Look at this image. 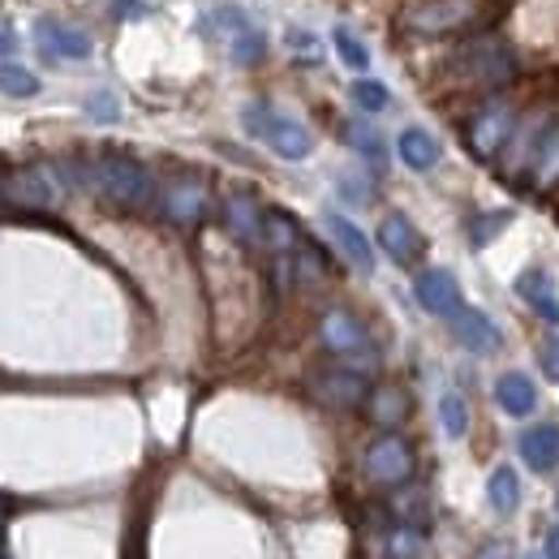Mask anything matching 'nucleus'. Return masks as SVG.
I'll return each instance as SVG.
<instances>
[{
  "mask_svg": "<svg viewBox=\"0 0 559 559\" xmlns=\"http://www.w3.org/2000/svg\"><path fill=\"white\" fill-rule=\"evenodd\" d=\"M86 181H91L112 207H126V211L146 207L151 194H155L151 173L142 168L139 159H130V155H99V159L86 168Z\"/></svg>",
  "mask_w": 559,
  "mask_h": 559,
  "instance_id": "obj_1",
  "label": "nucleus"
},
{
  "mask_svg": "<svg viewBox=\"0 0 559 559\" xmlns=\"http://www.w3.org/2000/svg\"><path fill=\"white\" fill-rule=\"evenodd\" d=\"M241 117H246V130L259 142H267L280 159H306V155L314 151L310 130H306L297 117L280 112L276 104H263V99H259V104H250Z\"/></svg>",
  "mask_w": 559,
  "mask_h": 559,
  "instance_id": "obj_2",
  "label": "nucleus"
},
{
  "mask_svg": "<svg viewBox=\"0 0 559 559\" xmlns=\"http://www.w3.org/2000/svg\"><path fill=\"white\" fill-rule=\"evenodd\" d=\"M0 199L17 211H52L61 203V177L48 164H26L0 177Z\"/></svg>",
  "mask_w": 559,
  "mask_h": 559,
  "instance_id": "obj_3",
  "label": "nucleus"
},
{
  "mask_svg": "<svg viewBox=\"0 0 559 559\" xmlns=\"http://www.w3.org/2000/svg\"><path fill=\"white\" fill-rule=\"evenodd\" d=\"M203 31L224 39V48H228L233 66H259V61H263V52H267L263 31H259V26H254L237 4H219L215 13H207Z\"/></svg>",
  "mask_w": 559,
  "mask_h": 559,
  "instance_id": "obj_4",
  "label": "nucleus"
},
{
  "mask_svg": "<svg viewBox=\"0 0 559 559\" xmlns=\"http://www.w3.org/2000/svg\"><path fill=\"white\" fill-rule=\"evenodd\" d=\"M512 134H516V112H512V104L490 99L487 108H478V112L469 117V126H465V146H469L474 159L490 164V159L512 142Z\"/></svg>",
  "mask_w": 559,
  "mask_h": 559,
  "instance_id": "obj_5",
  "label": "nucleus"
},
{
  "mask_svg": "<svg viewBox=\"0 0 559 559\" xmlns=\"http://www.w3.org/2000/svg\"><path fill=\"white\" fill-rule=\"evenodd\" d=\"M414 448L401 435H379L366 448V478L379 487H405L414 478Z\"/></svg>",
  "mask_w": 559,
  "mask_h": 559,
  "instance_id": "obj_6",
  "label": "nucleus"
},
{
  "mask_svg": "<svg viewBox=\"0 0 559 559\" xmlns=\"http://www.w3.org/2000/svg\"><path fill=\"white\" fill-rule=\"evenodd\" d=\"M310 396L319 405H328V409H357V405H366L370 383L353 366H328V370H314L310 374Z\"/></svg>",
  "mask_w": 559,
  "mask_h": 559,
  "instance_id": "obj_7",
  "label": "nucleus"
},
{
  "mask_svg": "<svg viewBox=\"0 0 559 559\" xmlns=\"http://www.w3.org/2000/svg\"><path fill=\"white\" fill-rule=\"evenodd\" d=\"M456 70L469 73V78L483 82V86H503V82L516 78V57H512V48L499 44V39H478V44H469V48L456 57Z\"/></svg>",
  "mask_w": 559,
  "mask_h": 559,
  "instance_id": "obj_8",
  "label": "nucleus"
},
{
  "mask_svg": "<svg viewBox=\"0 0 559 559\" xmlns=\"http://www.w3.org/2000/svg\"><path fill=\"white\" fill-rule=\"evenodd\" d=\"M478 13V0H426V4H414L409 9V31L418 35H448L456 26H465L469 17Z\"/></svg>",
  "mask_w": 559,
  "mask_h": 559,
  "instance_id": "obj_9",
  "label": "nucleus"
},
{
  "mask_svg": "<svg viewBox=\"0 0 559 559\" xmlns=\"http://www.w3.org/2000/svg\"><path fill=\"white\" fill-rule=\"evenodd\" d=\"M414 297H418V306L426 314H435V319H456L461 310H465V301H461V284L452 272H443V267H430V272H421L414 280Z\"/></svg>",
  "mask_w": 559,
  "mask_h": 559,
  "instance_id": "obj_10",
  "label": "nucleus"
},
{
  "mask_svg": "<svg viewBox=\"0 0 559 559\" xmlns=\"http://www.w3.org/2000/svg\"><path fill=\"white\" fill-rule=\"evenodd\" d=\"M319 341L336 357H370V336L349 310H328L319 323Z\"/></svg>",
  "mask_w": 559,
  "mask_h": 559,
  "instance_id": "obj_11",
  "label": "nucleus"
},
{
  "mask_svg": "<svg viewBox=\"0 0 559 559\" xmlns=\"http://www.w3.org/2000/svg\"><path fill=\"white\" fill-rule=\"evenodd\" d=\"M379 246H383V254H388L392 263H401V267L418 263L421 250H426V241H421V233L414 228V219L401 215V211L383 215V224H379Z\"/></svg>",
  "mask_w": 559,
  "mask_h": 559,
  "instance_id": "obj_12",
  "label": "nucleus"
},
{
  "mask_svg": "<svg viewBox=\"0 0 559 559\" xmlns=\"http://www.w3.org/2000/svg\"><path fill=\"white\" fill-rule=\"evenodd\" d=\"M35 44L44 48V57H57V61H86L91 57V35L78 31V26H66V22H35Z\"/></svg>",
  "mask_w": 559,
  "mask_h": 559,
  "instance_id": "obj_13",
  "label": "nucleus"
},
{
  "mask_svg": "<svg viewBox=\"0 0 559 559\" xmlns=\"http://www.w3.org/2000/svg\"><path fill=\"white\" fill-rule=\"evenodd\" d=\"M323 228H328V237L336 241V250L349 259L361 276H370V272H374V246L366 241V233H361L353 219L336 215V211H328V215H323Z\"/></svg>",
  "mask_w": 559,
  "mask_h": 559,
  "instance_id": "obj_14",
  "label": "nucleus"
},
{
  "mask_svg": "<svg viewBox=\"0 0 559 559\" xmlns=\"http://www.w3.org/2000/svg\"><path fill=\"white\" fill-rule=\"evenodd\" d=\"M224 224H228V233H233L237 241L254 246V241H263V224H267V215H263V207L254 203V194L237 190V194L224 199Z\"/></svg>",
  "mask_w": 559,
  "mask_h": 559,
  "instance_id": "obj_15",
  "label": "nucleus"
},
{
  "mask_svg": "<svg viewBox=\"0 0 559 559\" xmlns=\"http://www.w3.org/2000/svg\"><path fill=\"white\" fill-rule=\"evenodd\" d=\"M521 461L534 469V474H551L559 465V426L556 421H538L521 435Z\"/></svg>",
  "mask_w": 559,
  "mask_h": 559,
  "instance_id": "obj_16",
  "label": "nucleus"
},
{
  "mask_svg": "<svg viewBox=\"0 0 559 559\" xmlns=\"http://www.w3.org/2000/svg\"><path fill=\"white\" fill-rule=\"evenodd\" d=\"M495 405H499L508 418H530V414L538 409V388H534V379L521 374V370L499 374V379H495Z\"/></svg>",
  "mask_w": 559,
  "mask_h": 559,
  "instance_id": "obj_17",
  "label": "nucleus"
},
{
  "mask_svg": "<svg viewBox=\"0 0 559 559\" xmlns=\"http://www.w3.org/2000/svg\"><path fill=\"white\" fill-rule=\"evenodd\" d=\"M452 323V336H456V345L469 353H495L499 349V328L490 323L483 310H474V306H465L456 319H448Z\"/></svg>",
  "mask_w": 559,
  "mask_h": 559,
  "instance_id": "obj_18",
  "label": "nucleus"
},
{
  "mask_svg": "<svg viewBox=\"0 0 559 559\" xmlns=\"http://www.w3.org/2000/svg\"><path fill=\"white\" fill-rule=\"evenodd\" d=\"M159 207L164 215L173 219V224H199L203 215H207V190L199 186V181H173L168 190H164V199H159Z\"/></svg>",
  "mask_w": 559,
  "mask_h": 559,
  "instance_id": "obj_19",
  "label": "nucleus"
},
{
  "mask_svg": "<svg viewBox=\"0 0 559 559\" xmlns=\"http://www.w3.org/2000/svg\"><path fill=\"white\" fill-rule=\"evenodd\" d=\"M409 409H414V401H409V392L401 388V383H379V388H370V396H366V414L374 426H401V421L409 418Z\"/></svg>",
  "mask_w": 559,
  "mask_h": 559,
  "instance_id": "obj_20",
  "label": "nucleus"
},
{
  "mask_svg": "<svg viewBox=\"0 0 559 559\" xmlns=\"http://www.w3.org/2000/svg\"><path fill=\"white\" fill-rule=\"evenodd\" d=\"M516 293L538 310V319L559 323V297H556V284H551V272H543V267L521 272V276H516Z\"/></svg>",
  "mask_w": 559,
  "mask_h": 559,
  "instance_id": "obj_21",
  "label": "nucleus"
},
{
  "mask_svg": "<svg viewBox=\"0 0 559 559\" xmlns=\"http://www.w3.org/2000/svg\"><path fill=\"white\" fill-rule=\"evenodd\" d=\"M396 151H401L405 168H414V173H430V168L439 164V142H435V134L418 130V126H414V130H401Z\"/></svg>",
  "mask_w": 559,
  "mask_h": 559,
  "instance_id": "obj_22",
  "label": "nucleus"
},
{
  "mask_svg": "<svg viewBox=\"0 0 559 559\" xmlns=\"http://www.w3.org/2000/svg\"><path fill=\"white\" fill-rule=\"evenodd\" d=\"M487 499L499 516H512V512L521 508V478H516V469L499 465V469L487 478Z\"/></svg>",
  "mask_w": 559,
  "mask_h": 559,
  "instance_id": "obj_23",
  "label": "nucleus"
},
{
  "mask_svg": "<svg viewBox=\"0 0 559 559\" xmlns=\"http://www.w3.org/2000/svg\"><path fill=\"white\" fill-rule=\"evenodd\" d=\"M0 95L9 99H35L39 95V78L17 66V61H0Z\"/></svg>",
  "mask_w": 559,
  "mask_h": 559,
  "instance_id": "obj_24",
  "label": "nucleus"
},
{
  "mask_svg": "<svg viewBox=\"0 0 559 559\" xmlns=\"http://www.w3.org/2000/svg\"><path fill=\"white\" fill-rule=\"evenodd\" d=\"M439 421H443V435H448V439H461V435L469 430V405H465L461 392H448V396L439 401Z\"/></svg>",
  "mask_w": 559,
  "mask_h": 559,
  "instance_id": "obj_25",
  "label": "nucleus"
},
{
  "mask_svg": "<svg viewBox=\"0 0 559 559\" xmlns=\"http://www.w3.org/2000/svg\"><path fill=\"white\" fill-rule=\"evenodd\" d=\"M508 224H512V211H487V215H474V219H469V228H465V233H469V246H478V250H483V246H490Z\"/></svg>",
  "mask_w": 559,
  "mask_h": 559,
  "instance_id": "obj_26",
  "label": "nucleus"
},
{
  "mask_svg": "<svg viewBox=\"0 0 559 559\" xmlns=\"http://www.w3.org/2000/svg\"><path fill=\"white\" fill-rule=\"evenodd\" d=\"M353 104H357L361 112H383V108L392 104V95H388V86H383V82L361 78V82H353Z\"/></svg>",
  "mask_w": 559,
  "mask_h": 559,
  "instance_id": "obj_27",
  "label": "nucleus"
},
{
  "mask_svg": "<svg viewBox=\"0 0 559 559\" xmlns=\"http://www.w3.org/2000/svg\"><path fill=\"white\" fill-rule=\"evenodd\" d=\"M332 44H336V52H341V61H345L349 70H366V66H370V52H366V44H361L353 31L336 26V31H332Z\"/></svg>",
  "mask_w": 559,
  "mask_h": 559,
  "instance_id": "obj_28",
  "label": "nucleus"
},
{
  "mask_svg": "<svg viewBox=\"0 0 559 559\" xmlns=\"http://www.w3.org/2000/svg\"><path fill=\"white\" fill-rule=\"evenodd\" d=\"M421 556V534L414 525H401L388 534V559H418Z\"/></svg>",
  "mask_w": 559,
  "mask_h": 559,
  "instance_id": "obj_29",
  "label": "nucleus"
},
{
  "mask_svg": "<svg viewBox=\"0 0 559 559\" xmlns=\"http://www.w3.org/2000/svg\"><path fill=\"white\" fill-rule=\"evenodd\" d=\"M349 142L361 151V155H366V159H374V164L383 159V139H379L370 126H361V121H357V126H349Z\"/></svg>",
  "mask_w": 559,
  "mask_h": 559,
  "instance_id": "obj_30",
  "label": "nucleus"
},
{
  "mask_svg": "<svg viewBox=\"0 0 559 559\" xmlns=\"http://www.w3.org/2000/svg\"><path fill=\"white\" fill-rule=\"evenodd\" d=\"M86 112H91L95 121H117L121 104H117V95H108V91H95V95L86 99Z\"/></svg>",
  "mask_w": 559,
  "mask_h": 559,
  "instance_id": "obj_31",
  "label": "nucleus"
},
{
  "mask_svg": "<svg viewBox=\"0 0 559 559\" xmlns=\"http://www.w3.org/2000/svg\"><path fill=\"white\" fill-rule=\"evenodd\" d=\"M538 361H543V374L559 383V336L543 341V349H538Z\"/></svg>",
  "mask_w": 559,
  "mask_h": 559,
  "instance_id": "obj_32",
  "label": "nucleus"
},
{
  "mask_svg": "<svg viewBox=\"0 0 559 559\" xmlns=\"http://www.w3.org/2000/svg\"><path fill=\"white\" fill-rule=\"evenodd\" d=\"M478 559H512V543H503V538H490V543H483Z\"/></svg>",
  "mask_w": 559,
  "mask_h": 559,
  "instance_id": "obj_33",
  "label": "nucleus"
},
{
  "mask_svg": "<svg viewBox=\"0 0 559 559\" xmlns=\"http://www.w3.org/2000/svg\"><path fill=\"white\" fill-rule=\"evenodd\" d=\"M13 48H17V35H13V26L0 17V57H4V52H13Z\"/></svg>",
  "mask_w": 559,
  "mask_h": 559,
  "instance_id": "obj_34",
  "label": "nucleus"
},
{
  "mask_svg": "<svg viewBox=\"0 0 559 559\" xmlns=\"http://www.w3.org/2000/svg\"><path fill=\"white\" fill-rule=\"evenodd\" d=\"M547 559H559V525H551L547 530V551H543Z\"/></svg>",
  "mask_w": 559,
  "mask_h": 559,
  "instance_id": "obj_35",
  "label": "nucleus"
},
{
  "mask_svg": "<svg viewBox=\"0 0 559 559\" xmlns=\"http://www.w3.org/2000/svg\"><path fill=\"white\" fill-rule=\"evenodd\" d=\"M525 559H547V556H538V551H534V556H525Z\"/></svg>",
  "mask_w": 559,
  "mask_h": 559,
  "instance_id": "obj_36",
  "label": "nucleus"
},
{
  "mask_svg": "<svg viewBox=\"0 0 559 559\" xmlns=\"http://www.w3.org/2000/svg\"><path fill=\"white\" fill-rule=\"evenodd\" d=\"M556 503H559V495H556Z\"/></svg>",
  "mask_w": 559,
  "mask_h": 559,
  "instance_id": "obj_37",
  "label": "nucleus"
}]
</instances>
